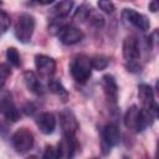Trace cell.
<instances>
[{"label": "cell", "mask_w": 159, "mask_h": 159, "mask_svg": "<svg viewBox=\"0 0 159 159\" xmlns=\"http://www.w3.org/2000/svg\"><path fill=\"white\" fill-rule=\"evenodd\" d=\"M123 57L127 62L128 71L138 72L140 71L139 58H140V43L137 36L129 35L123 41Z\"/></svg>", "instance_id": "6da1fadb"}, {"label": "cell", "mask_w": 159, "mask_h": 159, "mask_svg": "<svg viewBox=\"0 0 159 159\" xmlns=\"http://www.w3.org/2000/svg\"><path fill=\"white\" fill-rule=\"evenodd\" d=\"M35 31V17L30 14H21L16 21L14 34L21 43L30 42Z\"/></svg>", "instance_id": "7a4b0ae2"}, {"label": "cell", "mask_w": 159, "mask_h": 159, "mask_svg": "<svg viewBox=\"0 0 159 159\" xmlns=\"http://www.w3.org/2000/svg\"><path fill=\"white\" fill-rule=\"evenodd\" d=\"M91 62L84 55H80L73 58L70 65V72L73 80L78 83H86L91 77Z\"/></svg>", "instance_id": "3957f363"}, {"label": "cell", "mask_w": 159, "mask_h": 159, "mask_svg": "<svg viewBox=\"0 0 159 159\" xmlns=\"http://www.w3.org/2000/svg\"><path fill=\"white\" fill-rule=\"evenodd\" d=\"M56 35H57L58 40L63 45H67V46L76 45V43L81 42L83 39V32L78 27H76L71 24H62V25L57 26Z\"/></svg>", "instance_id": "277c9868"}, {"label": "cell", "mask_w": 159, "mask_h": 159, "mask_svg": "<svg viewBox=\"0 0 159 159\" xmlns=\"http://www.w3.org/2000/svg\"><path fill=\"white\" fill-rule=\"evenodd\" d=\"M11 144L17 153H27L34 147V134L26 128H20L12 134Z\"/></svg>", "instance_id": "5b68a950"}, {"label": "cell", "mask_w": 159, "mask_h": 159, "mask_svg": "<svg viewBox=\"0 0 159 159\" xmlns=\"http://www.w3.org/2000/svg\"><path fill=\"white\" fill-rule=\"evenodd\" d=\"M120 142V130L116 123H108L102 130V148L103 154H108L111 148L118 145Z\"/></svg>", "instance_id": "8992f818"}, {"label": "cell", "mask_w": 159, "mask_h": 159, "mask_svg": "<svg viewBox=\"0 0 159 159\" xmlns=\"http://www.w3.org/2000/svg\"><path fill=\"white\" fill-rule=\"evenodd\" d=\"M138 98L142 103V108L150 111L155 117L158 116V104L154 99V91L148 83H140L138 86Z\"/></svg>", "instance_id": "52a82bcc"}, {"label": "cell", "mask_w": 159, "mask_h": 159, "mask_svg": "<svg viewBox=\"0 0 159 159\" xmlns=\"http://www.w3.org/2000/svg\"><path fill=\"white\" fill-rule=\"evenodd\" d=\"M60 125L62 129V135L76 137V133L80 128L77 118L71 109H63L60 113Z\"/></svg>", "instance_id": "ba28073f"}, {"label": "cell", "mask_w": 159, "mask_h": 159, "mask_svg": "<svg viewBox=\"0 0 159 159\" xmlns=\"http://www.w3.org/2000/svg\"><path fill=\"white\" fill-rule=\"evenodd\" d=\"M0 114L11 122H17L20 118V112L9 92H4L0 97Z\"/></svg>", "instance_id": "9c48e42d"}, {"label": "cell", "mask_w": 159, "mask_h": 159, "mask_svg": "<svg viewBox=\"0 0 159 159\" xmlns=\"http://www.w3.org/2000/svg\"><path fill=\"white\" fill-rule=\"evenodd\" d=\"M123 19L132 26H134L135 29H138L139 31H147L150 27V22L148 20V17L138 11H135L134 9H124L123 10Z\"/></svg>", "instance_id": "30bf717a"}, {"label": "cell", "mask_w": 159, "mask_h": 159, "mask_svg": "<svg viewBox=\"0 0 159 159\" xmlns=\"http://www.w3.org/2000/svg\"><path fill=\"white\" fill-rule=\"evenodd\" d=\"M57 159H72L77 150V142L76 137H67L62 135L57 145Z\"/></svg>", "instance_id": "8fae6325"}, {"label": "cell", "mask_w": 159, "mask_h": 159, "mask_svg": "<svg viewBox=\"0 0 159 159\" xmlns=\"http://www.w3.org/2000/svg\"><path fill=\"white\" fill-rule=\"evenodd\" d=\"M35 67L37 72L43 77H51L56 71V62L52 57L47 55L35 56Z\"/></svg>", "instance_id": "7c38bea8"}, {"label": "cell", "mask_w": 159, "mask_h": 159, "mask_svg": "<svg viewBox=\"0 0 159 159\" xmlns=\"http://www.w3.org/2000/svg\"><path fill=\"white\" fill-rule=\"evenodd\" d=\"M102 87L107 101L112 104H116L118 99V86L116 78L112 75H104L102 77Z\"/></svg>", "instance_id": "4fadbf2b"}, {"label": "cell", "mask_w": 159, "mask_h": 159, "mask_svg": "<svg viewBox=\"0 0 159 159\" xmlns=\"http://www.w3.org/2000/svg\"><path fill=\"white\" fill-rule=\"evenodd\" d=\"M36 124H37L39 129L41 130V133L51 134V133H53V130L56 128V118H55V116L52 113L43 112V113H40L37 116Z\"/></svg>", "instance_id": "5bb4252c"}, {"label": "cell", "mask_w": 159, "mask_h": 159, "mask_svg": "<svg viewBox=\"0 0 159 159\" xmlns=\"http://www.w3.org/2000/svg\"><path fill=\"white\" fill-rule=\"evenodd\" d=\"M24 82H25V86L26 88L34 93L35 96H42L45 89H43V86L41 83V81L39 80V77L36 76L35 72L32 71H26L24 73Z\"/></svg>", "instance_id": "9a60e30c"}, {"label": "cell", "mask_w": 159, "mask_h": 159, "mask_svg": "<svg viewBox=\"0 0 159 159\" xmlns=\"http://www.w3.org/2000/svg\"><path fill=\"white\" fill-rule=\"evenodd\" d=\"M73 1H58V2H55L53 6L51 7L50 12H51V16L56 20H62L65 17H67L70 15V12L72 11V7H73Z\"/></svg>", "instance_id": "2e32d148"}, {"label": "cell", "mask_w": 159, "mask_h": 159, "mask_svg": "<svg viewBox=\"0 0 159 159\" xmlns=\"http://www.w3.org/2000/svg\"><path fill=\"white\" fill-rule=\"evenodd\" d=\"M155 119V116L147 109L140 108L139 109V117H138V124H137V133L145 130L148 127H150L153 124Z\"/></svg>", "instance_id": "e0dca14e"}, {"label": "cell", "mask_w": 159, "mask_h": 159, "mask_svg": "<svg viewBox=\"0 0 159 159\" xmlns=\"http://www.w3.org/2000/svg\"><path fill=\"white\" fill-rule=\"evenodd\" d=\"M139 109L137 106H132L128 108V111L124 114V124L128 129L137 133V124H138V117H139Z\"/></svg>", "instance_id": "ac0fdd59"}, {"label": "cell", "mask_w": 159, "mask_h": 159, "mask_svg": "<svg viewBox=\"0 0 159 159\" xmlns=\"http://www.w3.org/2000/svg\"><path fill=\"white\" fill-rule=\"evenodd\" d=\"M48 89H50L52 93H55L56 96H58L61 99H63V101H66L67 97H68V93H67L66 88H65L63 84H62L60 81H57V80H50V82H48Z\"/></svg>", "instance_id": "d6986e66"}, {"label": "cell", "mask_w": 159, "mask_h": 159, "mask_svg": "<svg viewBox=\"0 0 159 159\" xmlns=\"http://www.w3.org/2000/svg\"><path fill=\"white\" fill-rule=\"evenodd\" d=\"M89 62H91V68H92V70L102 71V70L107 68V66H108V63H109V60H108V57H106V56L97 55V56H93L92 58H89Z\"/></svg>", "instance_id": "ffe728a7"}, {"label": "cell", "mask_w": 159, "mask_h": 159, "mask_svg": "<svg viewBox=\"0 0 159 159\" xmlns=\"http://www.w3.org/2000/svg\"><path fill=\"white\" fill-rule=\"evenodd\" d=\"M6 60L7 62L14 66V67H19L21 65V57H20V53L19 51L15 48V47H9L6 50Z\"/></svg>", "instance_id": "44dd1931"}, {"label": "cell", "mask_w": 159, "mask_h": 159, "mask_svg": "<svg viewBox=\"0 0 159 159\" xmlns=\"http://www.w3.org/2000/svg\"><path fill=\"white\" fill-rule=\"evenodd\" d=\"M88 22L92 25V26H94V27H97V29H99V27H102L103 25H104V19H103V16L101 15V14H98V12H94L93 11V9H92V11H91V14H89V16H88Z\"/></svg>", "instance_id": "7402d4cb"}, {"label": "cell", "mask_w": 159, "mask_h": 159, "mask_svg": "<svg viewBox=\"0 0 159 159\" xmlns=\"http://www.w3.org/2000/svg\"><path fill=\"white\" fill-rule=\"evenodd\" d=\"M91 11H92V7H91V6H88V5H86V4H83V5H81V6L76 10L75 17H76V19H78V20H81V21H84V20H87V19H88V16H89Z\"/></svg>", "instance_id": "603a6c76"}, {"label": "cell", "mask_w": 159, "mask_h": 159, "mask_svg": "<svg viewBox=\"0 0 159 159\" xmlns=\"http://www.w3.org/2000/svg\"><path fill=\"white\" fill-rule=\"evenodd\" d=\"M10 75H11L10 66L7 63H0V89L4 87V84L6 83Z\"/></svg>", "instance_id": "cb8c5ba5"}, {"label": "cell", "mask_w": 159, "mask_h": 159, "mask_svg": "<svg viewBox=\"0 0 159 159\" xmlns=\"http://www.w3.org/2000/svg\"><path fill=\"white\" fill-rule=\"evenodd\" d=\"M10 25H11L10 16L5 11L0 10V35L6 32L9 30V27H10Z\"/></svg>", "instance_id": "d4e9b609"}, {"label": "cell", "mask_w": 159, "mask_h": 159, "mask_svg": "<svg viewBox=\"0 0 159 159\" xmlns=\"http://www.w3.org/2000/svg\"><path fill=\"white\" fill-rule=\"evenodd\" d=\"M41 159H57V150L52 145H47L42 153Z\"/></svg>", "instance_id": "484cf974"}, {"label": "cell", "mask_w": 159, "mask_h": 159, "mask_svg": "<svg viewBox=\"0 0 159 159\" xmlns=\"http://www.w3.org/2000/svg\"><path fill=\"white\" fill-rule=\"evenodd\" d=\"M98 7H99L103 12H106V14H112V12L114 11V5H113V2H111V1H104V0L98 1Z\"/></svg>", "instance_id": "4316f807"}, {"label": "cell", "mask_w": 159, "mask_h": 159, "mask_svg": "<svg viewBox=\"0 0 159 159\" xmlns=\"http://www.w3.org/2000/svg\"><path fill=\"white\" fill-rule=\"evenodd\" d=\"M149 10L152 12H157L158 11V2L157 1H150L149 2Z\"/></svg>", "instance_id": "83f0119b"}, {"label": "cell", "mask_w": 159, "mask_h": 159, "mask_svg": "<svg viewBox=\"0 0 159 159\" xmlns=\"http://www.w3.org/2000/svg\"><path fill=\"white\" fill-rule=\"evenodd\" d=\"M27 159H37L36 157H30V158H27Z\"/></svg>", "instance_id": "f1b7e54d"}, {"label": "cell", "mask_w": 159, "mask_h": 159, "mask_svg": "<svg viewBox=\"0 0 159 159\" xmlns=\"http://www.w3.org/2000/svg\"><path fill=\"white\" fill-rule=\"evenodd\" d=\"M123 159H130V158H128V157H124V158H123Z\"/></svg>", "instance_id": "f546056e"}, {"label": "cell", "mask_w": 159, "mask_h": 159, "mask_svg": "<svg viewBox=\"0 0 159 159\" xmlns=\"http://www.w3.org/2000/svg\"><path fill=\"white\" fill-rule=\"evenodd\" d=\"M92 159H98V158H92Z\"/></svg>", "instance_id": "4dcf8cb0"}]
</instances>
